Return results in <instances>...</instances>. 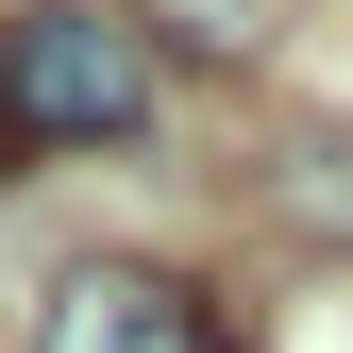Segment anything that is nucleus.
Here are the masks:
<instances>
[{
    "instance_id": "f257e3e1",
    "label": "nucleus",
    "mask_w": 353,
    "mask_h": 353,
    "mask_svg": "<svg viewBox=\"0 0 353 353\" xmlns=\"http://www.w3.org/2000/svg\"><path fill=\"white\" fill-rule=\"evenodd\" d=\"M152 135V51L101 0H0V168Z\"/></svg>"
},
{
    "instance_id": "f03ea898",
    "label": "nucleus",
    "mask_w": 353,
    "mask_h": 353,
    "mask_svg": "<svg viewBox=\"0 0 353 353\" xmlns=\"http://www.w3.org/2000/svg\"><path fill=\"white\" fill-rule=\"evenodd\" d=\"M34 353H252L185 270H135V252H84V270L51 286V320H34Z\"/></svg>"
},
{
    "instance_id": "7ed1b4c3",
    "label": "nucleus",
    "mask_w": 353,
    "mask_h": 353,
    "mask_svg": "<svg viewBox=\"0 0 353 353\" xmlns=\"http://www.w3.org/2000/svg\"><path fill=\"white\" fill-rule=\"evenodd\" d=\"M270 219L303 252H353V118H303V135L270 152Z\"/></svg>"
},
{
    "instance_id": "20e7f679",
    "label": "nucleus",
    "mask_w": 353,
    "mask_h": 353,
    "mask_svg": "<svg viewBox=\"0 0 353 353\" xmlns=\"http://www.w3.org/2000/svg\"><path fill=\"white\" fill-rule=\"evenodd\" d=\"M118 34H135V51L168 34V51H202V68H252L286 34V0H118Z\"/></svg>"
}]
</instances>
